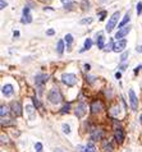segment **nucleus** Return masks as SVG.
<instances>
[{"instance_id": "obj_1", "label": "nucleus", "mask_w": 142, "mask_h": 152, "mask_svg": "<svg viewBox=\"0 0 142 152\" xmlns=\"http://www.w3.org/2000/svg\"><path fill=\"white\" fill-rule=\"evenodd\" d=\"M47 99H49V101L51 103H54V105H56V103H59V102H62V93H60L59 90H56V88H54V90H51V91L49 92V95H47Z\"/></svg>"}, {"instance_id": "obj_2", "label": "nucleus", "mask_w": 142, "mask_h": 152, "mask_svg": "<svg viewBox=\"0 0 142 152\" xmlns=\"http://www.w3.org/2000/svg\"><path fill=\"white\" fill-rule=\"evenodd\" d=\"M62 82L64 83V85L72 87V86L76 85L77 78H76V76L72 74V73H65V74H63V76H62Z\"/></svg>"}, {"instance_id": "obj_3", "label": "nucleus", "mask_w": 142, "mask_h": 152, "mask_svg": "<svg viewBox=\"0 0 142 152\" xmlns=\"http://www.w3.org/2000/svg\"><path fill=\"white\" fill-rule=\"evenodd\" d=\"M119 12H115L114 14L111 15V18H110V21L108 22V24H106V28L105 30L108 31V32H111L113 31V28L115 27V26H117V23H118V19H119Z\"/></svg>"}, {"instance_id": "obj_4", "label": "nucleus", "mask_w": 142, "mask_h": 152, "mask_svg": "<svg viewBox=\"0 0 142 152\" xmlns=\"http://www.w3.org/2000/svg\"><path fill=\"white\" fill-rule=\"evenodd\" d=\"M10 111L14 116H21L22 115V105L18 101H12L10 103Z\"/></svg>"}, {"instance_id": "obj_5", "label": "nucleus", "mask_w": 142, "mask_h": 152, "mask_svg": "<svg viewBox=\"0 0 142 152\" xmlns=\"http://www.w3.org/2000/svg\"><path fill=\"white\" fill-rule=\"evenodd\" d=\"M104 137V130L100 128H95L91 132V141H100Z\"/></svg>"}, {"instance_id": "obj_6", "label": "nucleus", "mask_w": 142, "mask_h": 152, "mask_svg": "<svg viewBox=\"0 0 142 152\" xmlns=\"http://www.w3.org/2000/svg\"><path fill=\"white\" fill-rule=\"evenodd\" d=\"M128 95H129V102H131L132 109H133V110H137V109H138V99H137L136 93H134L133 90H129Z\"/></svg>"}, {"instance_id": "obj_7", "label": "nucleus", "mask_w": 142, "mask_h": 152, "mask_svg": "<svg viewBox=\"0 0 142 152\" xmlns=\"http://www.w3.org/2000/svg\"><path fill=\"white\" fill-rule=\"evenodd\" d=\"M86 111H87L86 103L79 102L78 105H77V109H76V116H77V118H83L85 114H86Z\"/></svg>"}, {"instance_id": "obj_8", "label": "nucleus", "mask_w": 142, "mask_h": 152, "mask_svg": "<svg viewBox=\"0 0 142 152\" xmlns=\"http://www.w3.org/2000/svg\"><path fill=\"white\" fill-rule=\"evenodd\" d=\"M131 28H132V26H129V24L125 26L123 28H120V30L117 32V35H115V38H117V40H123V37L127 36L128 32L131 31Z\"/></svg>"}, {"instance_id": "obj_9", "label": "nucleus", "mask_w": 142, "mask_h": 152, "mask_svg": "<svg viewBox=\"0 0 142 152\" xmlns=\"http://www.w3.org/2000/svg\"><path fill=\"white\" fill-rule=\"evenodd\" d=\"M47 79H49V76H47V74H37L36 78H35V83H36V86H38V87H42L45 83L47 82Z\"/></svg>"}, {"instance_id": "obj_10", "label": "nucleus", "mask_w": 142, "mask_h": 152, "mask_svg": "<svg viewBox=\"0 0 142 152\" xmlns=\"http://www.w3.org/2000/svg\"><path fill=\"white\" fill-rule=\"evenodd\" d=\"M21 21H22V23H26V24L32 22V17L30 14V6H24L23 8V17H22Z\"/></svg>"}, {"instance_id": "obj_11", "label": "nucleus", "mask_w": 142, "mask_h": 152, "mask_svg": "<svg viewBox=\"0 0 142 152\" xmlns=\"http://www.w3.org/2000/svg\"><path fill=\"white\" fill-rule=\"evenodd\" d=\"M125 46H127V41L125 40H118V42L114 44V49H113V51L120 53V51H123L125 49Z\"/></svg>"}, {"instance_id": "obj_12", "label": "nucleus", "mask_w": 142, "mask_h": 152, "mask_svg": "<svg viewBox=\"0 0 142 152\" xmlns=\"http://www.w3.org/2000/svg\"><path fill=\"white\" fill-rule=\"evenodd\" d=\"M104 108V105H102V102L97 100V101H93L91 103V112L92 114H96V112H100Z\"/></svg>"}, {"instance_id": "obj_13", "label": "nucleus", "mask_w": 142, "mask_h": 152, "mask_svg": "<svg viewBox=\"0 0 142 152\" xmlns=\"http://www.w3.org/2000/svg\"><path fill=\"white\" fill-rule=\"evenodd\" d=\"M114 138L118 143H122L124 141V132H123V128H117L115 129V133H114Z\"/></svg>"}, {"instance_id": "obj_14", "label": "nucleus", "mask_w": 142, "mask_h": 152, "mask_svg": "<svg viewBox=\"0 0 142 152\" xmlns=\"http://www.w3.org/2000/svg\"><path fill=\"white\" fill-rule=\"evenodd\" d=\"M1 92H3V95H4V96L9 97V96L13 95V92H14V88H13L12 85H4V86H3Z\"/></svg>"}, {"instance_id": "obj_15", "label": "nucleus", "mask_w": 142, "mask_h": 152, "mask_svg": "<svg viewBox=\"0 0 142 152\" xmlns=\"http://www.w3.org/2000/svg\"><path fill=\"white\" fill-rule=\"evenodd\" d=\"M96 42H97V47L99 49H105V38L104 36H102V33L100 32V33L97 35V37H96Z\"/></svg>"}, {"instance_id": "obj_16", "label": "nucleus", "mask_w": 142, "mask_h": 152, "mask_svg": "<svg viewBox=\"0 0 142 152\" xmlns=\"http://www.w3.org/2000/svg\"><path fill=\"white\" fill-rule=\"evenodd\" d=\"M102 150L105 152H111L113 151V144L110 141H104L102 142Z\"/></svg>"}, {"instance_id": "obj_17", "label": "nucleus", "mask_w": 142, "mask_h": 152, "mask_svg": "<svg viewBox=\"0 0 142 152\" xmlns=\"http://www.w3.org/2000/svg\"><path fill=\"white\" fill-rule=\"evenodd\" d=\"M91 46H92V40H91V38H87V40L85 41V46H83V49H81V53L91 49Z\"/></svg>"}, {"instance_id": "obj_18", "label": "nucleus", "mask_w": 142, "mask_h": 152, "mask_svg": "<svg viewBox=\"0 0 142 152\" xmlns=\"http://www.w3.org/2000/svg\"><path fill=\"white\" fill-rule=\"evenodd\" d=\"M8 112H9V109H8V106H5V105H1V108H0V115H1V118H4V116L8 115Z\"/></svg>"}, {"instance_id": "obj_19", "label": "nucleus", "mask_w": 142, "mask_h": 152, "mask_svg": "<svg viewBox=\"0 0 142 152\" xmlns=\"http://www.w3.org/2000/svg\"><path fill=\"white\" fill-rule=\"evenodd\" d=\"M129 19H131V17H129V14H128V13H127V14H125V17L123 18V21H122L120 23H119V27H120V28L125 27V24H127L128 22H129Z\"/></svg>"}, {"instance_id": "obj_20", "label": "nucleus", "mask_w": 142, "mask_h": 152, "mask_svg": "<svg viewBox=\"0 0 142 152\" xmlns=\"http://www.w3.org/2000/svg\"><path fill=\"white\" fill-rule=\"evenodd\" d=\"M56 50H58V54H60V55L63 54V51H64V41H62V40L58 41V47H56Z\"/></svg>"}, {"instance_id": "obj_21", "label": "nucleus", "mask_w": 142, "mask_h": 152, "mask_svg": "<svg viewBox=\"0 0 142 152\" xmlns=\"http://www.w3.org/2000/svg\"><path fill=\"white\" fill-rule=\"evenodd\" d=\"M85 152H96V147L93 146V143H87V146L85 147Z\"/></svg>"}, {"instance_id": "obj_22", "label": "nucleus", "mask_w": 142, "mask_h": 152, "mask_svg": "<svg viewBox=\"0 0 142 152\" xmlns=\"http://www.w3.org/2000/svg\"><path fill=\"white\" fill-rule=\"evenodd\" d=\"M113 49H114V42H113V41L110 40L108 44L105 45V49H104V50H105V51H110V50H113Z\"/></svg>"}, {"instance_id": "obj_23", "label": "nucleus", "mask_w": 142, "mask_h": 152, "mask_svg": "<svg viewBox=\"0 0 142 152\" xmlns=\"http://www.w3.org/2000/svg\"><path fill=\"white\" fill-rule=\"evenodd\" d=\"M26 110H27L28 115H30V119H33V108L31 105H28V106H26Z\"/></svg>"}, {"instance_id": "obj_24", "label": "nucleus", "mask_w": 142, "mask_h": 152, "mask_svg": "<svg viewBox=\"0 0 142 152\" xmlns=\"http://www.w3.org/2000/svg\"><path fill=\"white\" fill-rule=\"evenodd\" d=\"M65 42H67V45H70V44H72L73 42V36H72V35H67V36H65Z\"/></svg>"}, {"instance_id": "obj_25", "label": "nucleus", "mask_w": 142, "mask_h": 152, "mask_svg": "<svg viewBox=\"0 0 142 152\" xmlns=\"http://www.w3.org/2000/svg\"><path fill=\"white\" fill-rule=\"evenodd\" d=\"M32 102H33V105H35V108H36V109L41 108V103H40V101H38L36 97H32Z\"/></svg>"}, {"instance_id": "obj_26", "label": "nucleus", "mask_w": 142, "mask_h": 152, "mask_svg": "<svg viewBox=\"0 0 142 152\" xmlns=\"http://www.w3.org/2000/svg\"><path fill=\"white\" fill-rule=\"evenodd\" d=\"M69 109H70V103H65V105L63 106V109H62V114H65V112H68Z\"/></svg>"}, {"instance_id": "obj_27", "label": "nucleus", "mask_w": 142, "mask_h": 152, "mask_svg": "<svg viewBox=\"0 0 142 152\" xmlns=\"http://www.w3.org/2000/svg\"><path fill=\"white\" fill-rule=\"evenodd\" d=\"M128 55H129V53H128V51H124V53L122 54V56H120V61H122V63H123V61H125V60H127Z\"/></svg>"}, {"instance_id": "obj_28", "label": "nucleus", "mask_w": 142, "mask_h": 152, "mask_svg": "<svg viewBox=\"0 0 142 152\" xmlns=\"http://www.w3.org/2000/svg\"><path fill=\"white\" fill-rule=\"evenodd\" d=\"M63 132L64 133H67V134L70 133V128H69L68 124H63Z\"/></svg>"}, {"instance_id": "obj_29", "label": "nucleus", "mask_w": 142, "mask_h": 152, "mask_svg": "<svg viewBox=\"0 0 142 152\" xmlns=\"http://www.w3.org/2000/svg\"><path fill=\"white\" fill-rule=\"evenodd\" d=\"M35 148H36L37 152H41V151H42V144H41L40 142H37V143L35 144Z\"/></svg>"}, {"instance_id": "obj_30", "label": "nucleus", "mask_w": 142, "mask_h": 152, "mask_svg": "<svg viewBox=\"0 0 142 152\" xmlns=\"http://www.w3.org/2000/svg\"><path fill=\"white\" fill-rule=\"evenodd\" d=\"M141 13H142V3L140 1V3H138V4H137V14L140 15Z\"/></svg>"}, {"instance_id": "obj_31", "label": "nucleus", "mask_w": 142, "mask_h": 152, "mask_svg": "<svg viewBox=\"0 0 142 152\" xmlns=\"http://www.w3.org/2000/svg\"><path fill=\"white\" fill-rule=\"evenodd\" d=\"M82 8H83V9H87V8H88V1H87V0H82Z\"/></svg>"}, {"instance_id": "obj_32", "label": "nucleus", "mask_w": 142, "mask_h": 152, "mask_svg": "<svg viewBox=\"0 0 142 152\" xmlns=\"http://www.w3.org/2000/svg\"><path fill=\"white\" fill-rule=\"evenodd\" d=\"M92 22V18H86V19H82V21H81V23H91Z\"/></svg>"}, {"instance_id": "obj_33", "label": "nucleus", "mask_w": 142, "mask_h": 152, "mask_svg": "<svg viewBox=\"0 0 142 152\" xmlns=\"http://www.w3.org/2000/svg\"><path fill=\"white\" fill-rule=\"evenodd\" d=\"M6 5H8V4H6V1H4V0H0V9H4Z\"/></svg>"}, {"instance_id": "obj_34", "label": "nucleus", "mask_w": 142, "mask_h": 152, "mask_svg": "<svg viewBox=\"0 0 142 152\" xmlns=\"http://www.w3.org/2000/svg\"><path fill=\"white\" fill-rule=\"evenodd\" d=\"M105 15H106V12H101V13H100V21H104Z\"/></svg>"}, {"instance_id": "obj_35", "label": "nucleus", "mask_w": 142, "mask_h": 152, "mask_svg": "<svg viewBox=\"0 0 142 152\" xmlns=\"http://www.w3.org/2000/svg\"><path fill=\"white\" fill-rule=\"evenodd\" d=\"M115 110H111V114L113 115H117V114H119V108H114Z\"/></svg>"}, {"instance_id": "obj_36", "label": "nucleus", "mask_w": 142, "mask_h": 152, "mask_svg": "<svg viewBox=\"0 0 142 152\" xmlns=\"http://www.w3.org/2000/svg\"><path fill=\"white\" fill-rule=\"evenodd\" d=\"M87 78H88V81H90V82H93V81H95V77H92V76H90V77H87Z\"/></svg>"}, {"instance_id": "obj_37", "label": "nucleus", "mask_w": 142, "mask_h": 152, "mask_svg": "<svg viewBox=\"0 0 142 152\" xmlns=\"http://www.w3.org/2000/svg\"><path fill=\"white\" fill-rule=\"evenodd\" d=\"M46 33H47V35H50V36H51V35H54V30H49V31L46 32Z\"/></svg>"}, {"instance_id": "obj_38", "label": "nucleus", "mask_w": 142, "mask_h": 152, "mask_svg": "<svg viewBox=\"0 0 142 152\" xmlns=\"http://www.w3.org/2000/svg\"><path fill=\"white\" fill-rule=\"evenodd\" d=\"M115 78H117V79H119V78H120V73H119V72H117V73H115Z\"/></svg>"}, {"instance_id": "obj_39", "label": "nucleus", "mask_w": 142, "mask_h": 152, "mask_svg": "<svg viewBox=\"0 0 142 152\" xmlns=\"http://www.w3.org/2000/svg\"><path fill=\"white\" fill-rule=\"evenodd\" d=\"M125 68H127V64H122V65H120V69L122 70H124Z\"/></svg>"}, {"instance_id": "obj_40", "label": "nucleus", "mask_w": 142, "mask_h": 152, "mask_svg": "<svg viewBox=\"0 0 142 152\" xmlns=\"http://www.w3.org/2000/svg\"><path fill=\"white\" fill-rule=\"evenodd\" d=\"M4 142H6V137H4V135H1V143H4Z\"/></svg>"}, {"instance_id": "obj_41", "label": "nucleus", "mask_w": 142, "mask_h": 152, "mask_svg": "<svg viewBox=\"0 0 142 152\" xmlns=\"http://www.w3.org/2000/svg\"><path fill=\"white\" fill-rule=\"evenodd\" d=\"M85 70H90V65H88V64H85Z\"/></svg>"}, {"instance_id": "obj_42", "label": "nucleus", "mask_w": 142, "mask_h": 152, "mask_svg": "<svg viewBox=\"0 0 142 152\" xmlns=\"http://www.w3.org/2000/svg\"><path fill=\"white\" fill-rule=\"evenodd\" d=\"M19 36V32L18 31H14V37H18Z\"/></svg>"}, {"instance_id": "obj_43", "label": "nucleus", "mask_w": 142, "mask_h": 152, "mask_svg": "<svg viewBox=\"0 0 142 152\" xmlns=\"http://www.w3.org/2000/svg\"><path fill=\"white\" fill-rule=\"evenodd\" d=\"M137 51H138V53H142V46H140V47H137Z\"/></svg>"}, {"instance_id": "obj_44", "label": "nucleus", "mask_w": 142, "mask_h": 152, "mask_svg": "<svg viewBox=\"0 0 142 152\" xmlns=\"http://www.w3.org/2000/svg\"><path fill=\"white\" fill-rule=\"evenodd\" d=\"M54 152H63V151L60 150V148H55V150H54Z\"/></svg>"}, {"instance_id": "obj_45", "label": "nucleus", "mask_w": 142, "mask_h": 152, "mask_svg": "<svg viewBox=\"0 0 142 152\" xmlns=\"http://www.w3.org/2000/svg\"><path fill=\"white\" fill-rule=\"evenodd\" d=\"M100 3H105V1H108V0H99Z\"/></svg>"}, {"instance_id": "obj_46", "label": "nucleus", "mask_w": 142, "mask_h": 152, "mask_svg": "<svg viewBox=\"0 0 142 152\" xmlns=\"http://www.w3.org/2000/svg\"><path fill=\"white\" fill-rule=\"evenodd\" d=\"M41 1H49V0H41Z\"/></svg>"}, {"instance_id": "obj_47", "label": "nucleus", "mask_w": 142, "mask_h": 152, "mask_svg": "<svg viewBox=\"0 0 142 152\" xmlns=\"http://www.w3.org/2000/svg\"><path fill=\"white\" fill-rule=\"evenodd\" d=\"M141 123H142V114H141Z\"/></svg>"}, {"instance_id": "obj_48", "label": "nucleus", "mask_w": 142, "mask_h": 152, "mask_svg": "<svg viewBox=\"0 0 142 152\" xmlns=\"http://www.w3.org/2000/svg\"><path fill=\"white\" fill-rule=\"evenodd\" d=\"M125 152H131V151H129V150H128V151H125Z\"/></svg>"}]
</instances>
